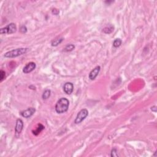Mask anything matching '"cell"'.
Wrapping results in <instances>:
<instances>
[{"label":"cell","instance_id":"3957f363","mask_svg":"<svg viewBox=\"0 0 157 157\" xmlns=\"http://www.w3.org/2000/svg\"><path fill=\"white\" fill-rule=\"evenodd\" d=\"M17 30V27L15 23H11L0 30V33L1 34H10L15 33Z\"/></svg>","mask_w":157,"mask_h":157},{"label":"cell","instance_id":"8fae6325","mask_svg":"<svg viewBox=\"0 0 157 157\" xmlns=\"http://www.w3.org/2000/svg\"><path fill=\"white\" fill-rule=\"evenodd\" d=\"M63 38H57V39H54L53 41L52 42V46H57L58 45H59L60 44L62 43V42L63 41Z\"/></svg>","mask_w":157,"mask_h":157},{"label":"cell","instance_id":"ba28073f","mask_svg":"<svg viewBox=\"0 0 157 157\" xmlns=\"http://www.w3.org/2000/svg\"><path fill=\"white\" fill-rule=\"evenodd\" d=\"M101 68L100 66H98L95 67L92 71L89 74V79L92 81H93V80L95 79V78L96 77L97 75L99 74V71H100Z\"/></svg>","mask_w":157,"mask_h":157},{"label":"cell","instance_id":"7a4b0ae2","mask_svg":"<svg viewBox=\"0 0 157 157\" xmlns=\"http://www.w3.org/2000/svg\"><path fill=\"white\" fill-rule=\"evenodd\" d=\"M28 48H20V49H14L6 52L4 54V57L6 58H15L25 54L28 52Z\"/></svg>","mask_w":157,"mask_h":157},{"label":"cell","instance_id":"9a60e30c","mask_svg":"<svg viewBox=\"0 0 157 157\" xmlns=\"http://www.w3.org/2000/svg\"><path fill=\"white\" fill-rule=\"evenodd\" d=\"M75 48V46H74L73 44H68V45L66 46V47L64 48V51L66 52H69V51H72L73 49Z\"/></svg>","mask_w":157,"mask_h":157},{"label":"cell","instance_id":"8992f818","mask_svg":"<svg viewBox=\"0 0 157 157\" xmlns=\"http://www.w3.org/2000/svg\"><path fill=\"white\" fill-rule=\"evenodd\" d=\"M36 67V65L35 63H34V62H30V63H28L27 65L24 67L23 69V72L25 74H28V73H31L33 70H34Z\"/></svg>","mask_w":157,"mask_h":157},{"label":"cell","instance_id":"30bf717a","mask_svg":"<svg viewBox=\"0 0 157 157\" xmlns=\"http://www.w3.org/2000/svg\"><path fill=\"white\" fill-rule=\"evenodd\" d=\"M44 129V126L42 125V124H39L38 125V127L36 128V129H35L34 131H33V133L34 134V135L36 136H38L41 132Z\"/></svg>","mask_w":157,"mask_h":157},{"label":"cell","instance_id":"5bb4252c","mask_svg":"<svg viewBox=\"0 0 157 157\" xmlns=\"http://www.w3.org/2000/svg\"><path fill=\"white\" fill-rule=\"evenodd\" d=\"M122 40L120 39H116L113 42L114 47L116 48L120 47L121 45V44H122Z\"/></svg>","mask_w":157,"mask_h":157},{"label":"cell","instance_id":"6da1fadb","mask_svg":"<svg viewBox=\"0 0 157 157\" xmlns=\"http://www.w3.org/2000/svg\"><path fill=\"white\" fill-rule=\"evenodd\" d=\"M69 101L66 98H62L57 101L55 106V111L58 114H63L66 112L69 108Z\"/></svg>","mask_w":157,"mask_h":157},{"label":"cell","instance_id":"d6986e66","mask_svg":"<svg viewBox=\"0 0 157 157\" xmlns=\"http://www.w3.org/2000/svg\"><path fill=\"white\" fill-rule=\"evenodd\" d=\"M60 11L58 10V9H53V10H52V13L53 14H54L55 15H58V14H59Z\"/></svg>","mask_w":157,"mask_h":157},{"label":"cell","instance_id":"5b68a950","mask_svg":"<svg viewBox=\"0 0 157 157\" xmlns=\"http://www.w3.org/2000/svg\"><path fill=\"white\" fill-rule=\"evenodd\" d=\"M35 112V109L33 108V107H30V108L27 109V110L23 111L22 112H21L20 114L21 115L22 117H25V118H29V117H31Z\"/></svg>","mask_w":157,"mask_h":157},{"label":"cell","instance_id":"4fadbf2b","mask_svg":"<svg viewBox=\"0 0 157 157\" xmlns=\"http://www.w3.org/2000/svg\"><path fill=\"white\" fill-rule=\"evenodd\" d=\"M50 94H51V91L50 90H46L44 91V92L42 94V98L44 99H47L50 96Z\"/></svg>","mask_w":157,"mask_h":157},{"label":"cell","instance_id":"277c9868","mask_svg":"<svg viewBox=\"0 0 157 157\" xmlns=\"http://www.w3.org/2000/svg\"><path fill=\"white\" fill-rule=\"evenodd\" d=\"M88 111L86 109H82L77 115V117L75 118V121H74V123L75 124H79V123H81L82 121L85 119V118L88 116Z\"/></svg>","mask_w":157,"mask_h":157},{"label":"cell","instance_id":"2e32d148","mask_svg":"<svg viewBox=\"0 0 157 157\" xmlns=\"http://www.w3.org/2000/svg\"><path fill=\"white\" fill-rule=\"evenodd\" d=\"M5 77H6V73L4 71L1 70V71H0V78H1L0 81L2 82V81L5 79Z\"/></svg>","mask_w":157,"mask_h":157},{"label":"cell","instance_id":"52a82bcc","mask_svg":"<svg viewBox=\"0 0 157 157\" xmlns=\"http://www.w3.org/2000/svg\"><path fill=\"white\" fill-rule=\"evenodd\" d=\"M74 90V85L71 82H67L64 85L63 87V90L64 93L67 94H71Z\"/></svg>","mask_w":157,"mask_h":157},{"label":"cell","instance_id":"7c38bea8","mask_svg":"<svg viewBox=\"0 0 157 157\" xmlns=\"http://www.w3.org/2000/svg\"><path fill=\"white\" fill-rule=\"evenodd\" d=\"M103 31L105 33L107 34H109V33H112L114 31V27H112V25H109V27H106L103 29Z\"/></svg>","mask_w":157,"mask_h":157},{"label":"cell","instance_id":"e0dca14e","mask_svg":"<svg viewBox=\"0 0 157 157\" xmlns=\"http://www.w3.org/2000/svg\"><path fill=\"white\" fill-rule=\"evenodd\" d=\"M111 157H118V155L117 153V150L115 148H113L111 151Z\"/></svg>","mask_w":157,"mask_h":157},{"label":"cell","instance_id":"ac0fdd59","mask_svg":"<svg viewBox=\"0 0 157 157\" xmlns=\"http://www.w3.org/2000/svg\"><path fill=\"white\" fill-rule=\"evenodd\" d=\"M20 31L23 33H25L27 31V27H25V26H22V27L20 28Z\"/></svg>","mask_w":157,"mask_h":157},{"label":"cell","instance_id":"9c48e42d","mask_svg":"<svg viewBox=\"0 0 157 157\" xmlns=\"http://www.w3.org/2000/svg\"><path fill=\"white\" fill-rule=\"evenodd\" d=\"M23 127V122L21 119H17L16 122V126H15V133L17 135H20L21 133V131Z\"/></svg>","mask_w":157,"mask_h":157}]
</instances>
